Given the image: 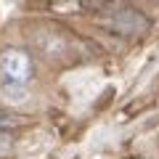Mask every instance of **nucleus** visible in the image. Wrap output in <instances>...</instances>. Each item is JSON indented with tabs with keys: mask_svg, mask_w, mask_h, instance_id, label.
<instances>
[{
	"mask_svg": "<svg viewBox=\"0 0 159 159\" xmlns=\"http://www.w3.org/2000/svg\"><path fill=\"white\" fill-rule=\"evenodd\" d=\"M0 74L8 85H24L34 74L32 56L21 48H6L0 53Z\"/></svg>",
	"mask_w": 159,
	"mask_h": 159,
	"instance_id": "f257e3e1",
	"label": "nucleus"
}]
</instances>
